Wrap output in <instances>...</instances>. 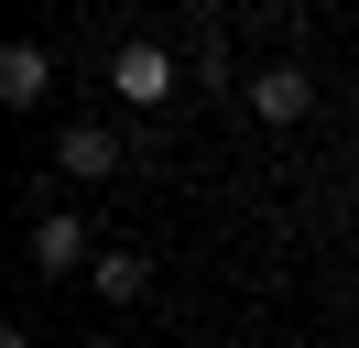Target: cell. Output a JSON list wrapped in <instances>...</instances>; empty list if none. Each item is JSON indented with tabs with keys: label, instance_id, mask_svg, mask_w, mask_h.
Returning a JSON list of instances; mask_svg holds the SVG:
<instances>
[{
	"label": "cell",
	"instance_id": "9c48e42d",
	"mask_svg": "<svg viewBox=\"0 0 359 348\" xmlns=\"http://www.w3.org/2000/svg\"><path fill=\"white\" fill-rule=\"evenodd\" d=\"M316 11H337V0H316Z\"/></svg>",
	"mask_w": 359,
	"mask_h": 348
},
{
	"label": "cell",
	"instance_id": "52a82bcc",
	"mask_svg": "<svg viewBox=\"0 0 359 348\" xmlns=\"http://www.w3.org/2000/svg\"><path fill=\"white\" fill-rule=\"evenodd\" d=\"M185 76L196 87H229V33H218V0L185 11Z\"/></svg>",
	"mask_w": 359,
	"mask_h": 348
},
{
	"label": "cell",
	"instance_id": "277c9868",
	"mask_svg": "<svg viewBox=\"0 0 359 348\" xmlns=\"http://www.w3.org/2000/svg\"><path fill=\"white\" fill-rule=\"evenodd\" d=\"M88 261H98V239H88V218H76V207H44V218H33V272L66 283V272H88Z\"/></svg>",
	"mask_w": 359,
	"mask_h": 348
},
{
	"label": "cell",
	"instance_id": "ba28073f",
	"mask_svg": "<svg viewBox=\"0 0 359 348\" xmlns=\"http://www.w3.org/2000/svg\"><path fill=\"white\" fill-rule=\"evenodd\" d=\"M88 348H120V337H88Z\"/></svg>",
	"mask_w": 359,
	"mask_h": 348
},
{
	"label": "cell",
	"instance_id": "8992f818",
	"mask_svg": "<svg viewBox=\"0 0 359 348\" xmlns=\"http://www.w3.org/2000/svg\"><path fill=\"white\" fill-rule=\"evenodd\" d=\"M88 294H98V304H153V261H142L131 239H98V261H88Z\"/></svg>",
	"mask_w": 359,
	"mask_h": 348
},
{
	"label": "cell",
	"instance_id": "5b68a950",
	"mask_svg": "<svg viewBox=\"0 0 359 348\" xmlns=\"http://www.w3.org/2000/svg\"><path fill=\"white\" fill-rule=\"evenodd\" d=\"M55 98V44H0V109H44Z\"/></svg>",
	"mask_w": 359,
	"mask_h": 348
},
{
	"label": "cell",
	"instance_id": "7a4b0ae2",
	"mask_svg": "<svg viewBox=\"0 0 359 348\" xmlns=\"http://www.w3.org/2000/svg\"><path fill=\"white\" fill-rule=\"evenodd\" d=\"M131 163V142H120V120H66L55 130V174H76V185H98V174Z\"/></svg>",
	"mask_w": 359,
	"mask_h": 348
},
{
	"label": "cell",
	"instance_id": "6da1fadb",
	"mask_svg": "<svg viewBox=\"0 0 359 348\" xmlns=\"http://www.w3.org/2000/svg\"><path fill=\"white\" fill-rule=\"evenodd\" d=\"M175 87H185V55H175L163 33H120V44H109V98H120V109H163Z\"/></svg>",
	"mask_w": 359,
	"mask_h": 348
},
{
	"label": "cell",
	"instance_id": "3957f363",
	"mask_svg": "<svg viewBox=\"0 0 359 348\" xmlns=\"http://www.w3.org/2000/svg\"><path fill=\"white\" fill-rule=\"evenodd\" d=\"M240 109H250L262 130H294V120L316 109V76H305V65H262V76L240 87Z\"/></svg>",
	"mask_w": 359,
	"mask_h": 348
}]
</instances>
